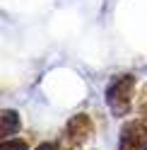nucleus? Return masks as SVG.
Masks as SVG:
<instances>
[{"label":"nucleus","mask_w":147,"mask_h":150,"mask_svg":"<svg viewBox=\"0 0 147 150\" xmlns=\"http://www.w3.org/2000/svg\"><path fill=\"white\" fill-rule=\"evenodd\" d=\"M118 150H147V126L142 121H130L123 126Z\"/></svg>","instance_id":"f03ea898"},{"label":"nucleus","mask_w":147,"mask_h":150,"mask_svg":"<svg viewBox=\"0 0 147 150\" xmlns=\"http://www.w3.org/2000/svg\"><path fill=\"white\" fill-rule=\"evenodd\" d=\"M3 150H27V143L24 140H5Z\"/></svg>","instance_id":"39448f33"},{"label":"nucleus","mask_w":147,"mask_h":150,"mask_svg":"<svg viewBox=\"0 0 147 150\" xmlns=\"http://www.w3.org/2000/svg\"><path fill=\"white\" fill-rule=\"evenodd\" d=\"M145 114H147V104H145Z\"/></svg>","instance_id":"0eeeda50"},{"label":"nucleus","mask_w":147,"mask_h":150,"mask_svg":"<svg viewBox=\"0 0 147 150\" xmlns=\"http://www.w3.org/2000/svg\"><path fill=\"white\" fill-rule=\"evenodd\" d=\"M133 90H135V80L130 75L116 78L111 85H108V92H106L108 107H111L116 114H125V111L130 109V102H133Z\"/></svg>","instance_id":"f257e3e1"},{"label":"nucleus","mask_w":147,"mask_h":150,"mask_svg":"<svg viewBox=\"0 0 147 150\" xmlns=\"http://www.w3.org/2000/svg\"><path fill=\"white\" fill-rule=\"evenodd\" d=\"M20 128V119H17L15 111H3V136H12L15 131Z\"/></svg>","instance_id":"20e7f679"},{"label":"nucleus","mask_w":147,"mask_h":150,"mask_svg":"<svg viewBox=\"0 0 147 150\" xmlns=\"http://www.w3.org/2000/svg\"><path fill=\"white\" fill-rule=\"evenodd\" d=\"M39 150H58L53 143H43V145H39Z\"/></svg>","instance_id":"423d86ee"},{"label":"nucleus","mask_w":147,"mask_h":150,"mask_svg":"<svg viewBox=\"0 0 147 150\" xmlns=\"http://www.w3.org/2000/svg\"><path fill=\"white\" fill-rule=\"evenodd\" d=\"M89 133H92V121H89L85 114H77V116L68 124V136H70L72 143H80V140H85Z\"/></svg>","instance_id":"7ed1b4c3"}]
</instances>
